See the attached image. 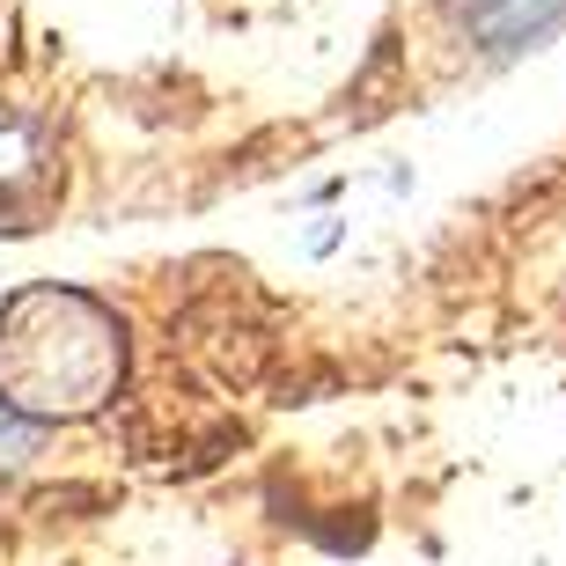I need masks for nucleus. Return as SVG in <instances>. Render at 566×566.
<instances>
[{
    "mask_svg": "<svg viewBox=\"0 0 566 566\" xmlns=\"http://www.w3.org/2000/svg\"><path fill=\"white\" fill-rule=\"evenodd\" d=\"M126 376V332L74 287H30L0 310V405L22 420H82Z\"/></svg>",
    "mask_w": 566,
    "mask_h": 566,
    "instance_id": "nucleus-1",
    "label": "nucleus"
},
{
    "mask_svg": "<svg viewBox=\"0 0 566 566\" xmlns=\"http://www.w3.org/2000/svg\"><path fill=\"white\" fill-rule=\"evenodd\" d=\"M463 22L485 52H523L566 22V0H463Z\"/></svg>",
    "mask_w": 566,
    "mask_h": 566,
    "instance_id": "nucleus-2",
    "label": "nucleus"
}]
</instances>
